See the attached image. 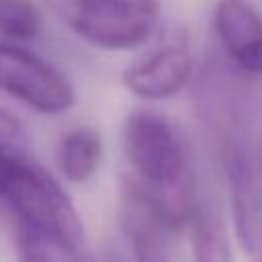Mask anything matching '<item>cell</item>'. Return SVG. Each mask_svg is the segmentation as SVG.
<instances>
[{"label": "cell", "instance_id": "7", "mask_svg": "<svg viewBox=\"0 0 262 262\" xmlns=\"http://www.w3.org/2000/svg\"><path fill=\"white\" fill-rule=\"evenodd\" d=\"M192 55L180 43L162 45L127 66L123 86L143 100H166L178 94L192 78Z\"/></svg>", "mask_w": 262, "mask_h": 262}, {"label": "cell", "instance_id": "1", "mask_svg": "<svg viewBox=\"0 0 262 262\" xmlns=\"http://www.w3.org/2000/svg\"><path fill=\"white\" fill-rule=\"evenodd\" d=\"M199 104L217 141L237 242L244 252L262 254V168L250 127L248 100L231 80L213 70L201 78Z\"/></svg>", "mask_w": 262, "mask_h": 262}, {"label": "cell", "instance_id": "3", "mask_svg": "<svg viewBox=\"0 0 262 262\" xmlns=\"http://www.w3.org/2000/svg\"><path fill=\"white\" fill-rule=\"evenodd\" d=\"M0 199L20 227L84 246L82 219L72 199L31 154L0 151Z\"/></svg>", "mask_w": 262, "mask_h": 262}, {"label": "cell", "instance_id": "10", "mask_svg": "<svg viewBox=\"0 0 262 262\" xmlns=\"http://www.w3.org/2000/svg\"><path fill=\"white\" fill-rule=\"evenodd\" d=\"M61 176L74 184H82L94 176L102 160V139L90 127H76L61 135L55 151Z\"/></svg>", "mask_w": 262, "mask_h": 262}, {"label": "cell", "instance_id": "9", "mask_svg": "<svg viewBox=\"0 0 262 262\" xmlns=\"http://www.w3.org/2000/svg\"><path fill=\"white\" fill-rule=\"evenodd\" d=\"M184 229L190 235V252L194 262H233L227 225L215 203L196 194Z\"/></svg>", "mask_w": 262, "mask_h": 262}, {"label": "cell", "instance_id": "4", "mask_svg": "<svg viewBox=\"0 0 262 262\" xmlns=\"http://www.w3.org/2000/svg\"><path fill=\"white\" fill-rule=\"evenodd\" d=\"M70 29L86 43L106 51L143 45L162 16L160 0H61Z\"/></svg>", "mask_w": 262, "mask_h": 262}, {"label": "cell", "instance_id": "13", "mask_svg": "<svg viewBox=\"0 0 262 262\" xmlns=\"http://www.w3.org/2000/svg\"><path fill=\"white\" fill-rule=\"evenodd\" d=\"M0 151L31 154L25 127L12 113H8L4 108H0Z\"/></svg>", "mask_w": 262, "mask_h": 262}, {"label": "cell", "instance_id": "6", "mask_svg": "<svg viewBox=\"0 0 262 262\" xmlns=\"http://www.w3.org/2000/svg\"><path fill=\"white\" fill-rule=\"evenodd\" d=\"M0 90L43 115L66 113L76 102L74 86L57 66L12 43H0Z\"/></svg>", "mask_w": 262, "mask_h": 262}, {"label": "cell", "instance_id": "15", "mask_svg": "<svg viewBox=\"0 0 262 262\" xmlns=\"http://www.w3.org/2000/svg\"><path fill=\"white\" fill-rule=\"evenodd\" d=\"M254 262H262V254H260V256H258V258H256Z\"/></svg>", "mask_w": 262, "mask_h": 262}, {"label": "cell", "instance_id": "8", "mask_svg": "<svg viewBox=\"0 0 262 262\" xmlns=\"http://www.w3.org/2000/svg\"><path fill=\"white\" fill-rule=\"evenodd\" d=\"M217 39L246 74L262 76V16L250 0H217L213 10Z\"/></svg>", "mask_w": 262, "mask_h": 262}, {"label": "cell", "instance_id": "12", "mask_svg": "<svg viewBox=\"0 0 262 262\" xmlns=\"http://www.w3.org/2000/svg\"><path fill=\"white\" fill-rule=\"evenodd\" d=\"M41 31V16L31 0H0V37L12 41L35 39Z\"/></svg>", "mask_w": 262, "mask_h": 262}, {"label": "cell", "instance_id": "11", "mask_svg": "<svg viewBox=\"0 0 262 262\" xmlns=\"http://www.w3.org/2000/svg\"><path fill=\"white\" fill-rule=\"evenodd\" d=\"M18 258L20 262H88L84 246L27 227H20L18 231Z\"/></svg>", "mask_w": 262, "mask_h": 262}, {"label": "cell", "instance_id": "14", "mask_svg": "<svg viewBox=\"0 0 262 262\" xmlns=\"http://www.w3.org/2000/svg\"><path fill=\"white\" fill-rule=\"evenodd\" d=\"M106 262H125V260H121V258H119V256H115V254H111V256H108V260H106Z\"/></svg>", "mask_w": 262, "mask_h": 262}, {"label": "cell", "instance_id": "2", "mask_svg": "<svg viewBox=\"0 0 262 262\" xmlns=\"http://www.w3.org/2000/svg\"><path fill=\"white\" fill-rule=\"evenodd\" d=\"M123 151L135 180L158 192L184 223L196 186L176 129L158 113L133 111L123 123Z\"/></svg>", "mask_w": 262, "mask_h": 262}, {"label": "cell", "instance_id": "5", "mask_svg": "<svg viewBox=\"0 0 262 262\" xmlns=\"http://www.w3.org/2000/svg\"><path fill=\"white\" fill-rule=\"evenodd\" d=\"M121 227L135 262L176 260V239L184 223L158 192L139 184L135 178L123 184Z\"/></svg>", "mask_w": 262, "mask_h": 262}]
</instances>
